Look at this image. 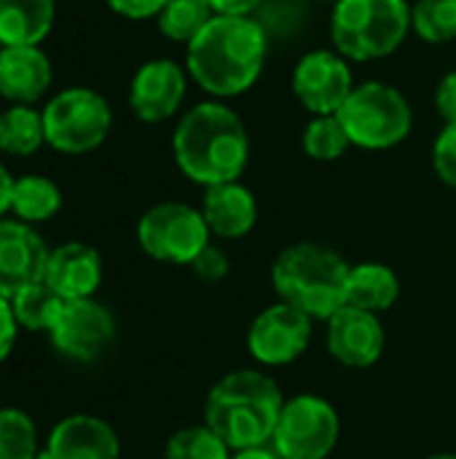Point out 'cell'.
<instances>
[{
  "instance_id": "obj_1",
  "label": "cell",
  "mask_w": 456,
  "mask_h": 459,
  "mask_svg": "<svg viewBox=\"0 0 456 459\" xmlns=\"http://www.w3.org/2000/svg\"><path fill=\"white\" fill-rule=\"evenodd\" d=\"M269 35L253 16H215L185 51L191 78L215 97L247 91L266 62Z\"/></svg>"
},
{
  "instance_id": "obj_2",
  "label": "cell",
  "mask_w": 456,
  "mask_h": 459,
  "mask_svg": "<svg viewBox=\"0 0 456 459\" xmlns=\"http://www.w3.org/2000/svg\"><path fill=\"white\" fill-rule=\"evenodd\" d=\"M172 151L183 175L210 188L239 180L250 159V137L228 105L199 102L180 118Z\"/></svg>"
},
{
  "instance_id": "obj_3",
  "label": "cell",
  "mask_w": 456,
  "mask_h": 459,
  "mask_svg": "<svg viewBox=\"0 0 456 459\" xmlns=\"http://www.w3.org/2000/svg\"><path fill=\"white\" fill-rule=\"evenodd\" d=\"M285 398L280 385L255 371L242 368L226 374L207 395L204 425L215 430L231 452L271 444Z\"/></svg>"
},
{
  "instance_id": "obj_4",
  "label": "cell",
  "mask_w": 456,
  "mask_h": 459,
  "mask_svg": "<svg viewBox=\"0 0 456 459\" xmlns=\"http://www.w3.org/2000/svg\"><path fill=\"white\" fill-rule=\"evenodd\" d=\"M349 264L331 247L298 242L285 247L271 266V285L280 301L312 320H331L347 304Z\"/></svg>"
},
{
  "instance_id": "obj_5",
  "label": "cell",
  "mask_w": 456,
  "mask_h": 459,
  "mask_svg": "<svg viewBox=\"0 0 456 459\" xmlns=\"http://www.w3.org/2000/svg\"><path fill=\"white\" fill-rule=\"evenodd\" d=\"M411 30L406 0H341L333 5L331 35L344 59L368 62L390 56Z\"/></svg>"
},
{
  "instance_id": "obj_6",
  "label": "cell",
  "mask_w": 456,
  "mask_h": 459,
  "mask_svg": "<svg viewBox=\"0 0 456 459\" xmlns=\"http://www.w3.org/2000/svg\"><path fill=\"white\" fill-rule=\"evenodd\" d=\"M336 116L349 143L368 151H387L400 145L414 126L409 100L395 86L382 81L355 86Z\"/></svg>"
},
{
  "instance_id": "obj_7",
  "label": "cell",
  "mask_w": 456,
  "mask_h": 459,
  "mask_svg": "<svg viewBox=\"0 0 456 459\" xmlns=\"http://www.w3.org/2000/svg\"><path fill=\"white\" fill-rule=\"evenodd\" d=\"M40 113L46 126V145L67 156H81L99 148L113 126L108 100L86 86L59 91L46 102Z\"/></svg>"
},
{
  "instance_id": "obj_8",
  "label": "cell",
  "mask_w": 456,
  "mask_h": 459,
  "mask_svg": "<svg viewBox=\"0 0 456 459\" xmlns=\"http://www.w3.org/2000/svg\"><path fill=\"white\" fill-rule=\"evenodd\" d=\"M210 226L202 210L183 202H161L151 207L137 223L140 247L161 264L191 266L210 245Z\"/></svg>"
},
{
  "instance_id": "obj_9",
  "label": "cell",
  "mask_w": 456,
  "mask_h": 459,
  "mask_svg": "<svg viewBox=\"0 0 456 459\" xmlns=\"http://www.w3.org/2000/svg\"><path fill=\"white\" fill-rule=\"evenodd\" d=\"M339 433V414L325 398L296 395L282 406L271 449L280 459H328Z\"/></svg>"
},
{
  "instance_id": "obj_10",
  "label": "cell",
  "mask_w": 456,
  "mask_h": 459,
  "mask_svg": "<svg viewBox=\"0 0 456 459\" xmlns=\"http://www.w3.org/2000/svg\"><path fill=\"white\" fill-rule=\"evenodd\" d=\"M116 336V320L108 307L94 299L65 301L48 339L59 355L75 363L97 360Z\"/></svg>"
},
{
  "instance_id": "obj_11",
  "label": "cell",
  "mask_w": 456,
  "mask_h": 459,
  "mask_svg": "<svg viewBox=\"0 0 456 459\" xmlns=\"http://www.w3.org/2000/svg\"><path fill=\"white\" fill-rule=\"evenodd\" d=\"M309 342L312 317L285 301L263 309L247 331V350L261 366H288L306 352Z\"/></svg>"
},
{
  "instance_id": "obj_12",
  "label": "cell",
  "mask_w": 456,
  "mask_h": 459,
  "mask_svg": "<svg viewBox=\"0 0 456 459\" xmlns=\"http://www.w3.org/2000/svg\"><path fill=\"white\" fill-rule=\"evenodd\" d=\"M352 70L341 54L312 51L293 70V91L314 116H336L352 94Z\"/></svg>"
},
{
  "instance_id": "obj_13",
  "label": "cell",
  "mask_w": 456,
  "mask_h": 459,
  "mask_svg": "<svg viewBox=\"0 0 456 459\" xmlns=\"http://www.w3.org/2000/svg\"><path fill=\"white\" fill-rule=\"evenodd\" d=\"M48 247L35 226L16 218H0V296L13 299L46 274Z\"/></svg>"
},
{
  "instance_id": "obj_14",
  "label": "cell",
  "mask_w": 456,
  "mask_h": 459,
  "mask_svg": "<svg viewBox=\"0 0 456 459\" xmlns=\"http://www.w3.org/2000/svg\"><path fill=\"white\" fill-rule=\"evenodd\" d=\"M185 97V73L172 59L145 62L129 86V105L140 121L159 124L172 118Z\"/></svg>"
},
{
  "instance_id": "obj_15",
  "label": "cell",
  "mask_w": 456,
  "mask_h": 459,
  "mask_svg": "<svg viewBox=\"0 0 456 459\" xmlns=\"http://www.w3.org/2000/svg\"><path fill=\"white\" fill-rule=\"evenodd\" d=\"M328 350L347 368H368L384 352V325L379 315L344 304L328 320Z\"/></svg>"
},
{
  "instance_id": "obj_16",
  "label": "cell",
  "mask_w": 456,
  "mask_h": 459,
  "mask_svg": "<svg viewBox=\"0 0 456 459\" xmlns=\"http://www.w3.org/2000/svg\"><path fill=\"white\" fill-rule=\"evenodd\" d=\"M116 430L94 414H70L56 422L40 446L38 459H118Z\"/></svg>"
},
{
  "instance_id": "obj_17",
  "label": "cell",
  "mask_w": 456,
  "mask_h": 459,
  "mask_svg": "<svg viewBox=\"0 0 456 459\" xmlns=\"http://www.w3.org/2000/svg\"><path fill=\"white\" fill-rule=\"evenodd\" d=\"M43 280L65 301L94 299L102 285V255L86 242H65L48 253Z\"/></svg>"
},
{
  "instance_id": "obj_18",
  "label": "cell",
  "mask_w": 456,
  "mask_h": 459,
  "mask_svg": "<svg viewBox=\"0 0 456 459\" xmlns=\"http://www.w3.org/2000/svg\"><path fill=\"white\" fill-rule=\"evenodd\" d=\"M51 86V62L40 46H0V97L13 105L38 102Z\"/></svg>"
},
{
  "instance_id": "obj_19",
  "label": "cell",
  "mask_w": 456,
  "mask_h": 459,
  "mask_svg": "<svg viewBox=\"0 0 456 459\" xmlns=\"http://www.w3.org/2000/svg\"><path fill=\"white\" fill-rule=\"evenodd\" d=\"M202 215L215 237L239 239L253 231L258 221V204L255 196L239 180H234V183L210 186L204 191Z\"/></svg>"
},
{
  "instance_id": "obj_20",
  "label": "cell",
  "mask_w": 456,
  "mask_h": 459,
  "mask_svg": "<svg viewBox=\"0 0 456 459\" xmlns=\"http://www.w3.org/2000/svg\"><path fill=\"white\" fill-rule=\"evenodd\" d=\"M54 13V0H0V46H40Z\"/></svg>"
},
{
  "instance_id": "obj_21",
  "label": "cell",
  "mask_w": 456,
  "mask_h": 459,
  "mask_svg": "<svg viewBox=\"0 0 456 459\" xmlns=\"http://www.w3.org/2000/svg\"><path fill=\"white\" fill-rule=\"evenodd\" d=\"M400 296L398 274L384 264H357L347 277V304L382 315L395 307Z\"/></svg>"
},
{
  "instance_id": "obj_22",
  "label": "cell",
  "mask_w": 456,
  "mask_h": 459,
  "mask_svg": "<svg viewBox=\"0 0 456 459\" xmlns=\"http://www.w3.org/2000/svg\"><path fill=\"white\" fill-rule=\"evenodd\" d=\"M62 210V191L51 178L43 175H22L13 183L11 212L22 223H46Z\"/></svg>"
},
{
  "instance_id": "obj_23",
  "label": "cell",
  "mask_w": 456,
  "mask_h": 459,
  "mask_svg": "<svg viewBox=\"0 0 456 459\" xmlns=\"http://www.w3.org/2000/svg\"><path fill=\"white\" fill-rule=\"evenodd\" d=\"M46 143L43 113L32 105H11L0 113V151L8 156H32Z\"/></svg>"
},
{
  "instance_id": "obj_24",
  "label": "cell",
  "mask_w": 456,
  "mask_h": 459,
  "mask_svg": "<svg viewBox=\"0 0 456 459\" xmlns=\"http://www.w3.org/2000/svg\"><path fill=\"white\" fill-rule=\"evenodd\" d=\"M62 307H65V299L54 288H48L46 280L27 285L24 290H19L11 299L13 317H16L19 328H24V331H43V333H48L54 328L59 312H62Z\"/></svg>"
},
{
  "instance_id": "obj_25",
  "label": "cell",
  "mask_w": 456,
  "mask_h": 459,
  "mask_svg": "<svg viewBox=\"0 0 456 459\" xmlns=\"http://www.w3.org/2000/svg\"><path fill=\"white\" fill-rule=\"evenodd\" d=\"M215 16L218 13L210 0H169L159 13V30L169 40H180L188 46Z\"/></svg>"
},
{
  "instance_id": "obj_26",
  "label": "cell",
  "mask_w": 456,
  "mask_h": 459,
  "mask_svg": "<svg viewBox=\"0 0 456 459\" xmlns=\"http://www.w3.org/2000/svg\"><path fill=\"white\" fill-rule=\"evenodd\" d=\"M38 428L22 409H0V459H38Z\"/></svg>"
},
{
  "instance_id": "obj_27",
  "label": "cell",
  "mask_w": 456,
  "mask_h": 459,
  "mask_svg": "<svg viewBox=\"0 0 456 459\" xmlns=\"http://www.w3.org/2000/svg\"><path fill=\"white\" fill-rule=\"evenodd\" d=\"M411 27L427 43H449L456 38V0H417Z\"/></svg>"
},
{
  "instance_id": "obj_28",
  "label": "cell",
  "mask_w": 456,
  "mask_h": 459,
  "mask_svg": "<svg viewBox=\"0 0 456 459\" xmlns=\"http://www.w3.org/2000/svg\"><path fill=\"white\" fill-rule=\"evenodd\" d=\"M164 459H231L226 441L207 425L177 430L164 449Z\"/></svg>"
},
{
  "instance_id": "obj_29",
  "label": "cell",
  "mask_w": 456,
  "mask_h": 459,
  "mask_svg": "<svg viewBox=\"0 0 456 459\" xmlns=\"http://www.w3.org/2000/svg\"><path fill=\"white\" fill-rule=\"evenodd\" d=\"M349 145L352 143H349L339 116H314V121L304 132V151L317 161H333Z\"/></svg>"
},
{
  "instance_id": "obj_30",
  "label": "cell",
  "mask_w": 456,
  "mask_h": 459,
  "mask_svg": "<svg viewBox=\"0 0 456 459\" xmlns=\"http://www.w3.org/2000/svg\"><path fill=\"white\" fill-rule=\"evenodd\" d=\"M433 164L438 178L456 191V124L446 126L433 145Z\"/></svg>"
},
{
  "instance_id": "obj_31",
  "label": "cell",
  "mask_w": 456,
  "mask_h": 459,
  "mask_svg": "<svg viewBox=\"0 0 456 459\" xmlns=\"http://www.w3.org/2000/svg\"><path fill=\"white\" fill-rule=\"evenodd\" d=\"M191 266H194V272H196L204 282H218V280H223V277L228 274V269H231L228 255H226L220 247H215V245H207V247L196 255V261H194Z\"/></svg>"
},
{
  "instance_id": "obj_32",
  "label": "cell",
  "mask_w": 456,
  "mask_h": 459,
  "mask_svg": "<svg viewBox=\"0 0 456 459\" xmlns=\"http://www.w3.org/2000/svg\"><path fill=\"white\" fill-rule=\"evenodd\" d=\"M169 0H108V5L126 19H151L164 11Z\"/></svg>"
},
{
  "instance_id": "obj_33",
  "label": "cell",
  "mask_w": 456,
  "mask_h": 459,
  "mask_svg": "<svg viewBox=\"0 0 456 459\" xmlns=\"http://www.w3.org/2000/svg\"><path fill=\"white\" fill-rule=\"evenodd\" d=\"M16 336H19V323L13 317L11 301L0 296V363L8 360V355L13 352Z\"/></svg>"
},
{
  "instance_id": "obj_34",
  "label": "cell",
  "mask_w": 456,
  "mask_h": 459,
  "mask_svg": "<svg viewBox=\"0 0 456 459\" xmlns=\"http://www.w3.org/2000/svg\"><path fill=\"white\" fill-rule=\"evenodd\" d=\"M435 105H438V113L446 121V126L456 124V70L449 73V75H443V81L438 83Z\"/></svg>"
},
{
  "instance_id": "obj_35",
  "label": "cell",
  "mask_w": 456,
  "mask_h": 459,
  "mask_svg": "<svg viewBox=\"0 0 456 459\" xmlns=\"http://www.w3.org/2000/svg\"><path fill=\"white\" fill-rule=\"evenodd\" d=\"M266 0H210L215 13L220 16H253L263 8Z\"/></svg>"
},
{
  "instance_id": "obj_36",
  "label": "cell",
  "mask_w": 456,
  "mask_h": 459,
  "mask_svg": "<svg viewBox=\"0 0 456 459\" xmlns=\"http://www.w3.org/2000/svg\"><path fill=\"white\" fill-rule=\"evenodd\" d=\"M13 178H11V172L0 164V218L5 215V212H11V196H13Z\"/></svg>"
},
{
  "instance_id": "obj_37",
  "label": "cell",
  "mask_w": 456,
  "mask_h": 459,
  "mask_svg": "<svg viewBox=\"0 0 456 459\" xmlns=\"http://www.w3.org/2000/svg\"><path fill=\"white\" fill-rule=\"evenodd\" d=\"M231 459H280L274 449H266V446H258V449H242V452H234Z\"/></svg>"
},
{
  "instance_id": "obj_38",
  "label": "cell",
  "mask_w": 456,
  "mask_h": 459,
  "mask_svg": "<svg viewBox=\"0 0 456 459\" xmlns=\"http://www.w3.org/2000/svg\"><path fill=\"white\" fill-rule=\"evenodd\" d=\"M427 459H456V455H433V457Z\"/></svg>"
},
{
  "instance_id": "obj_39",
  "label": "cell",
  "mask_w": 456,
  "mask_h": 459,
  "mask_svg": "<svg viewBox=\"0 0 456 459\" xmlns=\"http://www.w3.org/2000/svg\"><path fill=\"white\" fill-rule=\"evenodd\" d=\"M331 3H333V5H339V3H341V0H331Z\"/></svg>"
}]
</instances>
